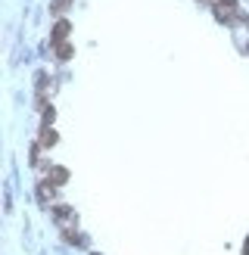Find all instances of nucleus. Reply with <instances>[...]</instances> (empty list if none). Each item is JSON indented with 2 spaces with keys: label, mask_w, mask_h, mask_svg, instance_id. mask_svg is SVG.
I'll use <instances>...</instances> for the list:
<instances>
[{
  "label": "nucleus",
  "mask_w": 249,
  "mask_h": 255,
  "mask_svg": "<svg viewBox=\"0 0 249 255\" xmlns=\"http://www.w3.org/2000/svg\"><path fill=\"white\" fill-rule=\"evenodd\" d=\"M69 53H72V47H69V44H59V56H62V59H66Z\"/></svg>",
  "instance_id": "obj_5"
},
{
  "label": "nucleus",
  "mask_w": 249,
  "mask_h": 255,
  "mask_svg": "<svg viewBox=\"0 0 249 255\" xmlns=\"http://www.w3.org/2000/svg\"><path fill=\"white\" fill-rule=\"evenodd\" d=\"M47 181L50 184H62V181H66V171H62V168H50L47 171Z\"/></svg>",
  "instance_id": "obj_3"
},
{
  "label": "nucleus",
  "mask_w": 249,
  "mask_h": 255,
  "mask_svg": "<svg viewBox=\"0 0 249 255\" xmlns=\"http://www.w3.org/2000/svg\"><path fill=\"white\" fill-rule=\"evenodd\" d=\"M66 34H69V22L66 19H59L56 22V28H53V44L59 47V44H66Z\"/></svg>",
  "instance_id": "obj_1"
},
{
  "label": "nucleus",
  "mask_w": 249,
  "mask_h": 255,
  "mask_svg": "<svg viewBox=\"0 0 249 255\" xmlns=\"http://www.w3.org/2000/svg\"><path fill=\"white\" fill-rule=\"evenodd\" d=\"M66 6H69V0H56V3H53V16H59Z\"/></svg>",
  "instance_id": "obj_4"
},
{
  "label": "nucleus",
  "mask_w": 249,
  "mask_h": 255,
  "mask_svg": "<svg viewBox=\"0 0 249 255\" xmlns=\"http://www.w3.org/2000/svg\"><path fill=\"white\" fill-rule=\"evenodd\" d=\"M56 143V131H50V125L41 128V146H53Z\"/></svg>",
  "instance_id": "obj_2"
}]
</instances>
